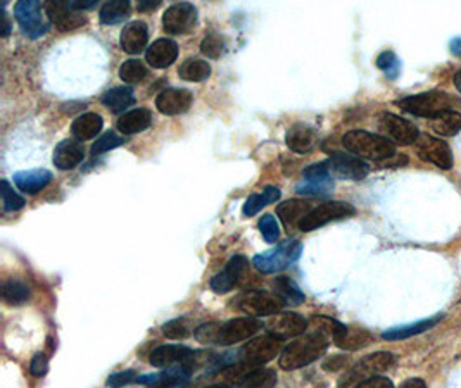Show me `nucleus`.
<instances>
[{"instance_id":"obj_32","label":"nucleus","mask_w":461,"mask_h":388,"mask_svg":"<svg viewBox=\"0 0 461 388\" xmlns=\"http://www.w3.org/2000/svg\"><path fill=\"white\" fill-rule=\"evenodd\" d=\"M440 318H443V316H435V318L422 319V321L413 323V325H408V326L392 328V330L384 331L382 338H386V340H403V338L415 337V335L425 333V331H427V330H430V328H434L437 325V323L440 321Z\"/></svg>"},{"instance_id":"obj_22","label":"nucleus","mask_w":461,"mask_h":388,"mask_svg":"<svg viewBox=\"0 0 461 388\" xmlns=\"http://www.w3.org/2000/svg\"><path fill=\"white\" fill-rule=\"evenodd\" d=\"M83 157H85L83 143L80 142V140L66 138L55 147L52 161H54L55 167H59L61 171H67L78 166V164L83 161Z\"/></svg>"},{"instance_id":"obj_3","label":"nucleus","mask_w":461,"mask_h":388,"mask_svg":"<svg viewBox=\"0 0 461 388\" xmlns=\"http://www.w3.org/2000/svg\"><path fill=\"white\" fill-rule=\"evenodd\" d=\"M396 106L399 109H403L404 113L418 116V118L435 119L452 109V101L444 92L434 90L416 95H408V97H403L401 101L396 102Z\"/></svg>"},{"instance_id":"obj_51","label":"nucleus","mask_w":461,"mask_h":388,"mask_svg":"<svg viewBox=\"0 0 461 388\" xmlns=\"http://www.w3.org/2000/svg\"><path fill=\"white\" fill-rule=\"evenodd\" d=\"M95 6L94 0H87V2H71V7L75 11H83V9H92Z\"/></svg>"},{"instance_id":"obj_53","label":"nucleus","mask_w":461,"mask_h":388,"mask_svg":"<svg viewBox=\"0 0 461 388\" xmlns=\"http://www.w3.org/2000/svg\"><path fill=\"white\" fill-rule=\"evenodd\" d=\"M449 49H451L452 54L458 55V57H461V38H455V40H452V42L449 43Z\"/></svg>"},{"instance_id":"obj_41","label":"nucleus","mask_w":461,"mask_h":388,"mask_svg":"<svg viewBox=\"0 0 461 388\" xmlns=\"http://www.w3.org/2000/svg\"><path fill=\"white\" fill-rule=\"evenodd\" d=\"M200 52H202L206 57L211 59H219L227 52V43H224V38L218 33L207 35L206 38L200 43Z\"/></svg>"},{"instance_id":"obj_29","label":"nucleus","mask_w":461,"mask_h":388,"mask_svg":"<svg viewBox=\"0 0 461 388\" xmlns=\"http://www.w3.org/2000/svg\"><path fill=\"white\" fill-rule=\"evenodd\" d=\"M310 202L300 201V199H288L276 207V214H278L280 221L286 225L287 230H291L295 223H300V219L310 213Z\"/></svg>"},{"instance_id":"obj_16","label":"nucleus","mask_w":461,"mask_h":388,"mask_svg":"<svg viewBox=\"0 0 461 388\" xmlns=\"http://www.w3.org/2000/svg\"><path fill=\"white\" fill-rule=\"evenodd\" d=\"M380 128L387 133L392 143H399V145H413L416 140L420 138V131L413 123L408 119L401 118V116L384 113L380 118Z\"/></svg>"},{"instance_id":"obj_20","label":"nucleus","mask_w":461,"mask_h":388,"mask_svg":"<svg viewBox=\"0 0 461 388\" xmlns=\"http://www.w3.org/2000/svg\"><path fill=\"white\" fill-rule=\"evenodd\" d=\"M45 13L61 31L76 30L87 23V18L76 13L70 2H49L45 6Z\"/></svg>"},{"instance_id":"obj_33","label":"nucleus","mask_w":461,"mask_h":388,"mask_svg":"<svg viewBox=\"0 0 461 388\" xmlns=\"http://www.w3.org/2000/svg\"><path fill=\"white\" fill-rule=\"evenodd\" d=\"M128 16H130V2L112 0V2H106L100 7L99 19L102 25H118V23L125 21Z\"/></svg>"},{"instance_id":"obj_48","label":"nucleus","mask_w":461,"mask_h":388,"mask_svg":"<svg viewBox=\"0 0 461 388\" xmlns=\"http://www.w3.org/2000/svg\"><path fill=\"white\" fill-rule=\"evenodd\" d=\"M354 388H394V383L387 376H374L370 379H364V382L356 385Z\"/></svg>"},{"instance_id":"obj_1","label":"nucleus","mask_w":461,"mask_h":388,"mask_svg":"<svg viewBox=\"0 0 461 388\" xmlns=\"http://www.w3.org/2000/svg\"><path fill=\"white\" fill-rule=\"evenodd\" d=\"M328 343H330V337L322 330L300 335L294 342L283 347L278 359V366L286 371H294L308 366V364L318 361L322 357L328 349Z\"/></svg>"},{"instance_id":"obj_43","label":"nucleus","mask_w":461,"mask_h":388,"mask_svg":"<svg viewBox=\"0 0 461 388\" xmlns=\"http://www.w3.org/2000/svg\"><path fill=\"white\" fill-rule=\"evenodd\" d=\"M125 142L126 140L123 137H118L114 131H107V133H104L102 137H99L97 142L92 145V155H94V157H97V155L104 154V152L112 150V149H116V147L123 145Z\"/></svg>"},{"instance_id":"obj_52","label":"nucleus","mask_w":461,"mask_h":388,"mask_svg":"<svg viewBox=\"0 0 461 388\" xmlns=\"http://www.w3.org/2000/svg\"><path fill=\"white\" fill-rule=\"evenodd\" d=\"M159 0H154V2H151V0H143V2L139 4V9L140 11H147V9H156V7H159Z\"/></svg>"},{"instance_id":"obj_14","label":"nucleus","mask_w":461,"mask_h":388,"mask_svg":"<svg viewBox=\"0 0 461 388\" xmlns=\"http://www.w3.org/2000/svg\"><path fill=\"white\" fill-rule=\"evenodd\" d=\"M197 23V9L190 2H180L168 7L163 16V26L168 33L183 35L188 33Z\"/></svg>"},{"instance_id":"obj_50","label":"nucleus","mask_w":461,"mask_h":388,"mask_svg":"<svg viewBox=\"0 0 461 388\" xmlns=\"http://www.w3.org/2000/svg\"><path fill=\"white\" fill-rule=\"evenodd\" d=\"M399 388H427V385H425L423 379L410 378V379H406V382H404Z\"/></svg>"},{"instance_id":"obj_8","label":"nucleus","mask_w":461,"mask_h":388,"mask_svg":"<svg viewBox=\"0 0 461 388\" xmlns=\"http://www.w3.org/2000/svg\"><path fill=\"white\" fill-rule=\"evenodd\" d=\"M304 179L295 187V192L299 195H308V197L325 199L334 192L335 183L332 178L330 170H328L327 161L311 164L303 171Z\"/></svg>"},{"instance_id":"obj_27","label":"nucleus","mask_w":461,"mask_h":388,"mask_svg":"<svg viewBox=\"0 0 461 388\" xmlns=\"http://www.w3.org/2000/svg\"><path fill=\"white\" fill-rule=\"evenodd\" d=\"M152 123V114L149 109H143V107H139V109L128 111L123 116H119L118 119V130L121 131L123 135H135L140 133V131L147 130Z\"/></svg>"},{"instance_id":"obj_24","label":"nucleus","mask_w":461,"mask_h":388,"mask_svg":"<svg viewBox=\"0 0 461 388\" xmlns=\"http://www.w3.org/2000/svg\"><path fill=\"white\" fill-rule=\"evenodd\" d=\"M178 57V45L170 38H158L146 52V61L152 67H168Z\"/></svg>"},{"instance_id":"obj_35","label":"nucleus","mask_w":461,"mask_h":388,"mask_svg":"<svg viewBox=\"0 0 461 388\" xmlns=\"http://www.w3.org/2000/svg\"><path fill=\"white\" fill-rule=\"evenodd\" d=\"M432 130L440 137H455L461 131V114L458 111H448L439 118L432 119Z\"/></svg>"},{"instance_id":"obj_42","label":"nucleus","mask_w":461,"mask_h":388,"mask_svg":"<svg viewBox=\"0 0 461 388\" xmlns=\"http://www.w3.org/2000/svg\"><path fill=\"white\" fill-rule=\"evenodd\" d=\"M163 335L171 340H183L190 337V326L187 325V321L183 318L171 319V321L164 323L163 325Z\"/></svg>"},{"instance_id":"obj_46","label":"nucleus","mask_w":461,"mask_h":388,"mask_svg":"<svg viewBox=\"0 0 461 388\" xmlns=\"http://www.w3.org/2000/svg\"><path fill=\"white\" fill-rule=\"evenodd\" d=\"M139 375L137 371L126 370V371H118V373H112L109 378H107V387L109 388H121L125 385H130V383H137Z\"/></svg>"},{"instance_id":"obj_26","label":"nucleus","mask_w":461,"mask_h":388,"mask_svg":"<svg viewBox=\"0 0 461 388\" xmlns=\"http://www.w3.org/2000/svg\"><path fill=\"white\" fill-rule=\"evenodd\" d=\"M316 131L311 126L304 125V123H298V125L291 126L286 133V143L291 150L298 152V154H306L315 147Z\"/></svg>"},{"instance_id":"obj_31","label":"nucleus","mask_w":461,"mask_h":388,"mask_svg":"<svg viewBox=\"0 0 461 388\" xmlns=\"http://www.w3.org/2000/svg\"><path fill=\"white\" fill-rule=\"evenodd\" d=\"M280 199V190L276 187H266L261 194H252L246 202H244L242 214L246 218H252L259 213V211L264 209L270 204L276 202Z\"/></svg>"},{"instance_id":"obj_40","label":"nucleus","mask_w":461,"mask_h":388,"mask_svg":"<svg viewBox=\"0 0 461 388\" xmlns=\"http://www.w3.org/2000/svg\"><path fill=\"white\" fill-rule=\"evenodd\" d=\"M0 187H2V207L6 213H14V211H19L25 207L26 201L18 192H14V188L9 185L7 179H2Z\"/></svg>"},{"instance_id":"obj_54","label":"nucleus","mask_w":461,"mask_h":388,"mask_svg":"<svg viewBox=\"0 0 461 388\" xmlns=\"http://www.w3.org/2000/svg\"><path fill=\"white\" fill-rule=\"evenodd\" d=\"M4 28H2V37H7V35H9V31H11V25H9V19H7V16L6 13H4Z\"/></svg>"},{"instance_id":"obj_5","label":"nucleus","mask_w":461,"mask_h":388,"mask_svg":"<svg viewBox=\"0 0 461 388\" xmlns=\"http://www.w3.org/2000/svg\"><path fill=\"white\" fill-rule=\"evenodd\" d=\"M300 254H303V243L299 240L288 238L286 242L278 243L275 249L254 255L252 264L256 266V270L264 275H275L299 261Z\"/></svg>"},{"instance_id":"obj_12","label":"nucleus","mask_w":461,"mask_h":388,"mask_svg":"<svg viewBox=\"0 0 461 388\" xmlns=\"http://www.w3.org/2000/svg\"><path fill=\"white\" fill-rule=\"evenodd\" d=\"M263 328V323L259 319L247 316V318H235L230 321L219 323L218 330V342L216 345H234V343L244 342L254 337L259 330Z\"/></svg>"},{"instance_id":"obj_2","label":"nucleus","mask_w":461,"mask_h":388,"mask_svg":"<svg viewBox=\"0 0 461 388\" xmlns=\"http://www.w3.org/2000/svg\"><path fill=\"white\" fill-rule=\"evenodd\" d=\"M342 143L351 154L370 161H387L396 155V145L391 140L364 130L347 131Z\"/></svg>"},{"instance_id":"obj_39","label":"nucleus","mask_w":461,"mask_h":388,"mask_svg":"<svg viewBox=\"0 0 461 388\" xmlns=\"http://www.w3.org/2000/svg\"><path fill=\"white\" fill-rule=\"evenodd\" d=\"M147 76V67L139 59H128L119 66V78L125 83H139Z\"/></svg>"},{"instance_id":"obj_23","label":"nucleus","mask_w":461,"mask_h":388,"mask_svg":"<svg viewBox=\"0 0 461 388\" xmlns=\"http://www.w3.org/2000/svg\"><path fill=\"white\" fill-rule=\"evenodd\" d=\"M147 42H149V30L143 21L128 23L119 35L121 49L128 54H140L147 47Z\"/></svg>"},{"instance_id":"obj_36","label":"nucleus","mask_w":461,"mask_h":388,"mask_svg":"<svg viewBox=\"0 0 461 388\" xmlns=\"http://www.w3.org/2000/svg\"><path fill=\"white\" fill-rule=\"evenodd\" d=\"M178 76L185 82H204L211 76V66L202 59H188L180 66Z\"/></svg>"},{"instance_id":"obj_6","label":"nucleus","mask_w":461,"mask_h":388,"mask_svg":"<svg viewBox=\"0 0 461 388\" xmlns=\"http://www.w3.org/2000/svg\"><path fill=\"white\" fill-rule=\"evenodd\" d=\"M235 309L242 311L252 318H263V316H273L286 307V301L273 292L266 290H249L242 292L234 299Z\"/></svg>"},{"instance_id":"obj_55","label":"nucleus","mask_w":461,"mask_h":388,"mask_svg":"<svg viewBox=\"0 0 461 388\" xmlns=\"http://www.w3.org/2000/svg\"><path fill=\"white\" fill-rule=\"evenodd\" d=\"M452 83H455V87L458 88V92L461 94V71L455 74V78H452Z\"/></svg>"},{"instance_id":"obj_21","label":"nucleus","mask_w":461,"mask_h":388,"mask_svg":"<svg viewBox=\"0 0 461 388\" xmlns=\"http://www.w3.org/2000/svg\"><path fill=\"white\" fill-rule=\"evenodd\" d=\"M332 340L339 349L342 350H358L371 342V335L367 330L356 326H346L342 323H337Z\"/></svg>"},{"instance_id":"obj_56","label":"nucleus","mask_w":461,"mask_h":388,"mask_svg":"<svg viewBox=\"0 0 461 388\" xmlns=\"http://www.w3.org/2000/svg\"><path fill=\"white\" fill-rule=\"evenodd\" d=\"M204 388H230L228 383H219V385H211V387H204Z\"/></svg>"},{"instance_id":"obj_47","label":"nucleus","mask_w":461,"mask_h":388,"mask_svg":"<svg viewBox=\"0 0 461 388\" xmlns=\"http://www.w3.org/2000/svg\"><path fill=\"white\" fill-rule=\"evenodd\" d=\"M49 371V359H47L45 354H42V352H38V354H35L33 357H31L30 361V373L33 376H43Z\"/></svg>"},{"instance_id":"obj_45","label":"nucleus","mask_w":461,"mask_h":388,"mask_svg":"<svg viewBox=\"0 0 461 388\" xmlns=\"http://www.w3.org/2000/svg\"><path fill=\"white\" fill-rule=\"evenodd\" d=\"M376 66H379L389 78H396V76L399 74L401 64L394 52H382V54L376 57Z\"/></svg>"},{"instance_id":"obj_4","label":"nucleus","mask_w":461,"mask_h":388,"mask_svg":"<svg viewBox=\"0 0 461 388\" xmlns=\"http://www.w3.org/2000/svg\"><path fill=\"white\" fill-rule=\"evenodd\" d=\"M396 364V355L391 352H374V354L367 355V357L359 359L349 371H346L339 378L337 387L339 388H354L356 385L370 379L374 376H379L384 371L391 370Z\"/></svg>"},{"instance_id":"obj_25","label":"nucleus","mask_w":461,"mask_h":388,"mask_svg":"<svg viewBox=\"0 0 461 388\" xmlns=\"http://www.w3.org/2000/svg\"><path fill=\"white\" fill-rule=\"evenodd\" d=\"M52 182V173L47 170H30L19 171L14 174V185L26 195H35L42 192Z\"/></svg>"},{"instance_id":"obj_34","label":"nucleus","mask_w":461,"mask_h":388,"mask_svg":"<svg viewBox=\"0 0 461 388\" xmlns=\"http://www.w3.org/2000/svg\"><path fill=\"white\" fill-rule=\"evenodd\" d=\"M30 287H28L25 282H21V279L11 278L7 279V282H4L2 297L4 301L11 304V306H21V304H25L28 299H30Z\"/></svg>"},{"instance_id":"obj_17","label":"nucleus","mask_w":461,"mask_h":388,"mask_svg":"<svg viewBox=\"0 0 461 388\" xmlns=\"http://www.w3.org/2000/svg\"><path fill=\"white\" fill-rule=\"evenodd\" d=\"M308 326H310L308 319L298 313L276 314L266 325L268 331L280 340L300 337V335H304V331L308 330Z\"/></svg>"},{"instance_id":"obj_10","label":"nucleus","mask_w":461,"mask_h":388,"mask_svg":"<svg viewBox=\"0 0 461 388\" xmlns=\"http://www.w3.org/2000/svg\"><path fill=\"white\" fill-rule=\"evenodd\" d=\"M249 278V261L244 255H234L218 275L211 278L210 287L216 294H228Z\"/></svg>"},{"instance_id":"obj_11","label":"nucleus","mask_w":461,"mask_h":388,"mask_svg":"<svg viewBox=\"0 0 461 388\" xmlns=\"http://www.w3.org/2000/svg\"><path fill=\"white\" fill-rule=\"evenodd\" d=\"M14 16L26 37L40 38L49 30V23L43 14L42 6L35 0H23V2L16 4Z\"/></svg>"},{"instance_id":"obj_13","label":"nucleus","mask_w":461,"mask_h":388,"mask_svg":"<svg viewBox=\"0 0 461 388\" xmlns=\"http://www.w3.org/2000/svg\"><path fill=\"white\" fill-rule=\"evenodd\" d=\"M416 154L425 162H430L440 170H451L455 159H452L451 147L444 140L434 138L430 135H423L416 140Z\"/></svg>"},{"instance_id":"obj_37","label":"nucleus","mask_w":461,"mask_h":388,"mask_svg":"<svg viewBox=\"0 0 461 388\" xmlns=\"http://www.w3.org/2000/svg\"><path fill=\"white\" fill-rule=\"evenodd\" d=\"M275 287V294L280 295V297L286 301V304H303L306 301V295L304 292H300V288L292 282L288 276H278V278L273 282Z\"/></svg>"},{"instance_id":"obj_9","label":"nucleus","mask_w":461,"mask_h":388,"mask_svg":"<svg viewBox=\"0 0 461 388\" xmlns=\"http://www.w3.org/2000/svg\"><path fill=\"white\" fill-rule=\"evenodd\" d=\"M356 214L354 206L347 202H325L322 206L315 207L304 216L299 223V230L313 231L316 228H322L332 221L351 218Z\"/></svg>"},{"instance_id":"obj_28","label":"nucleus","mask_w":461,"mask_h":388,"mask_svg":"<svg viewBox=\"0 0 461 388\" xmlns=\"http://www.w3.org/2000/svg\"><path fill=\"white\" fill-rule=\"evenodd\" d=\"M102 104L114 114L128 113L131 106L135 104L134 90L130 87H116L107 90L102 95Z\"/></svg>"},{"instance_id":"obj_15","label":"nucleus","mask_w":461,"mask_h":388,"mask_svg":"<svg viewBox=\"0 0 461 388\" xmlns=\"http://www.w3.org/2000/svg\"><path fill=\"white\" fill-rule=\"evenodd\" d=\"M327 166L332 174L342 179H363L370 173V167L362 157L346 152H334L327 161Z\"/></svg>"},{"instance_id":"obj_19","label":"nucleus","mask_w":461,"mask_h":388,"mask_svg":"<svg viewBox=\"0 0 461 388\" xmlns=\"http://www.w3.org/2000/svg\"><path fill=\"white\" fill-rule=\"evenodd\" d=\"M192 101H194V97L185 88H166L156 99V107H158L159 113L176 116L187 113L190 109Z\"/></svg>"},{"instance_id":"obj_44","label":"nucleus","mask_w":461,"mask_h":388,"mask_svg":"<svg viewBox=\"0 0 461 388\" xmlns=\"http://www.w3.org/2000/svg\"><path fill=\"white\" fill-rule=\"evenodd\" d=\"M259 231H261L264 242L276 243V240L280 238V226L276 223V218L271 214H264L258 223Z\"/></svg>"},{"instance_id":"obj_7","label":"nucleus","mask_w":461,"mask_h":388,"mask_svg":"<svg viewBox=\"0 0 461 388\" xmlns=\"http://www.w3.org/2000/svg\"><path fill=\"white\" fill-rule=\"evenodd\" d=\"M283 340L276 338L275 335L268 333L261 335V337H256L249 340L242 349L239 350L237 361L249 364L254 370H259L263 367V364L273 361L276 355L282 350Z\"/></svg>"},{"instance_id":"obj_18","label":"nucleus","mask_w":461,"mask_h":388,"mask_svg":"<svg viewBox=\"0 0 461 388\" xmlns=\"http://www.w3.org/2000/svg\"><path fill=\"white\" fill-rule=\"evenodd\" d=\"M197 352L185 345H159L151 352L149 362L154 367H171L175 364H190Z\"/></svg>"},{"instance_id":"obj_30","label":"nucleus","mask_w":461,"mask_h":388,"mask_svg":"<svg viewBox=\"0 0 461 388\" xmlns=\"http://www.w3.org/2000/svg\"><path fill=\"white\" fill-rule=\"evenodd\" d=\"M104 121L97 113H85L75 119L71 125V131H73L75 138L78 140H92L95 138L102 130Z\"/></svg>"},{"instance_id":"obj_38","label":"nucleus","mask_w":461,"mask_h":388,"mask_svg":"<svg viewBox=\"0 0 461 388\" xmlns=\"http://www.w3.org/2000/svg\"><path fill=\"white\" fill-rule=\"evenodd\" d=\"M276 385V373L271 370H259L251 371L242 382L239 383L237 388H273Z\"/></svg>"},{"instance_id":"obj_49","label":"nucleus","mask_w":461,"mask_h":388,"mask_svg":"<svg viewBox=\"0 0 461 388\" xmlns=\"http://www.w3.org/2000/svg\"><path fill=\"white\" fill-rule=\"evenodd\" d=\"M346 362H347L346 355H334V357L327 359V361L323 362V370L325 371H339L340 367L346 366Z\"/></svg>"}]
</instances>
